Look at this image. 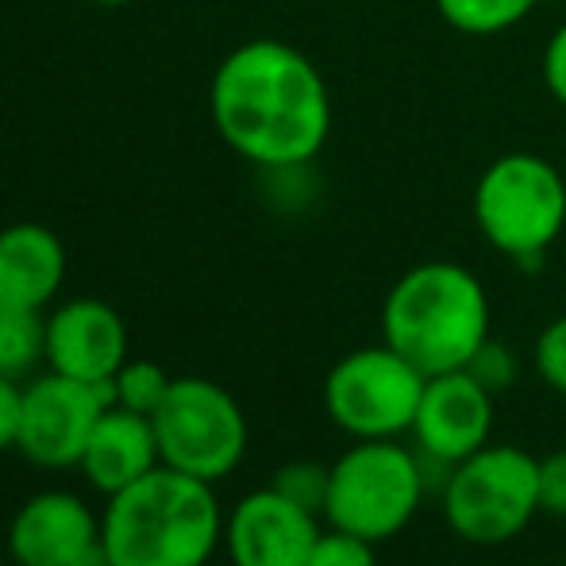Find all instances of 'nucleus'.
I'll list each match as a JSON object with an SVG mask.
<instances>
[{"mask_svg": "<svg viewBox=\"0 0 566 566\" xmlns=\"http://www.w3.org/2000/svg\"><path fill=\"white\" fill-rule=\"evenodd\" d=\"M209 113L220 139L262 170L313 163L332 135V93L305 51L282 39L239 43L217 66Z\"/></svg>", "mask_w": 566, "mask_h": 566, "instance_id": "1", "label": "nucleus"}, {"mask_svg": "<svg viewBox=\"0 0 566 566\" xmlns=\"http://www.w3.org/2000/svg\"><path fill=\"white\" fill-rule=\"evenodd\" d=\"M224 516L212 482L155 467L108 497L101 544L113 566H209L224 547Z\"/></svg>", "mask_w": 566, "mask_h": 566, "instance_id": "2", "label": "nucleus"}, {"mask_svg": "<svg viewBox=\"0 0 566 566\" xmlns=\"http://www.w3.org/2000/svg\"><path fill=\"white\" fill-rule=\"evenodd\" d=\"M381 339L428 378L467 370L490 339L485 285L459 262H420L405 270L381 305Z\"/></svg>", "mask_w": 566, "mask_h": 566, "instance_id": "3", "label": "nucleus"}, {"mask_svg": "<svg viewBox=\"0 0 566 566\" xmlns=\"http://www.w3.org/2000/svg\"><path fill=\"white\" fill-rule=\"evenodd\" d=\"M470 209L493 251L536 266L566 228V178L544 155L513 150L482 170Z\"/></svg>", "mask_w": 566, "mask_h": 566, "instance_id": "4", "label": "nucleus"}, {"mask_svg": "<svg viewBox=\"0 0 566 566\" xmlns=\"http://www.w3.org/2000/svg\"><path fill=\"white\" fill-rule=\"evenodd\" d=\"M428 493L417 448H405L401 440H355L332 462L324 521L370 544H386L409 528Z\"/></svg>", "mask_w": 566, "mask_h": 566, "instance_id": "5", "label": "nucleus"}, {"mask_svg": "<svg viewBox=\"0 0 566 566\" xmlns=\"http://www.w3.org/2000/svg\"><path fill=\"white\" fill-rule=\"evenodd\" d=\"M440 501L454 536L501 547L539 516V459L516 443H485L451 467Z\"/></svg>", "mask_w": 566, "mask_h": 566, "instance_id": "6", "label": "nucleus"}, {"mask_svg": "<svg viewBox=\"0 0 566 566\" xmlns=\"http://www.w3.org/2000/svg\"><path fill=\"white\" fill-rule=\"evenodd\" d=\"M150 420H155L163 467H174L181 474L217 485L247 459V443H251L247 412L212 378H197V374L174 378L170 394Z\"/></svg>", "mask_w": 566, "mask_h": 566, "instance_id": "7", "label": "nucleus"}, {"mask_svg": "<svg viewBox=\"0 0 566 566\" xmlns=\"http://www.w3.org/2000/svg\"><path fill=\"white\" fill-rule=\"evenodd\" d=\"M428 374L386 339L347 350L324 378V412L350 440H401L412 432Z\"/></svg>", "mask_w": 566, "mask_h": 566, "instance_id": "8", "label": "nucleus"}, {"mask_svg": "<svg viewBox=\"0 0 566 566\" xmlns=\"http://www.w3.org/2000/svg\"><path fill=\"white\" fill-rule=\"evenodd\" d=\"M108 405H113V381L101 386L59 370L39 374L23 386L15 451L46 470L77 467Z\"/></svg>", "mask_w": 566, "mask_h": 566, "instance_id": "9", "label": "nucleus"}, {"mask_svg": "<svg viewBox=\"0 0 566 566\" xmlns=\"http://www.w3.org/2000/svg\"><path fill=\"white\" fill-rule=\"evenodd\" d=\"M493 405L497 397L467 370L436 374L428 378L417 420H412V448L448 470L459 467L462 459L490 443Z\"/></svg>", "mask_w": 566, "mask_h": 566, "instance_id": "10", "label": "nucleus"}, {"mask_svg": "<svg viewBox=\"0 0 566 566\" xmlns=\"http://www.w3.org/2000/svg\"><path fill=\"white\" fill-rule=\"evenodd\" d=\"M321 532L316 513L266 485L224 516V552L231 566H308Z\"/></svg>", "mask_w": 566, "mask_h": 566, "instance_id": "11", "label": "nucleus"}, {"mask_svg": "<svg viewBox=\"0 0 566 566\" xmlns=\"http://www.w3.org/2000/svg\"><path fill=\"white\" fill-rule=\"evenodd\" d=\"M101 547V516L70 490L28 497L8 521V559L15 566H74Z\"/></svg>", "mask_w": 566, "mask_h": 566, "instance_id": "12", "label": "nucleus"}, {"mask_svg": "<svg viewBox=\"0 0 566 566\" xmlns=\"http://www.w3.org/2000/svg\"><path fill=\"white\" fill-rule=\"evenodd\" d=\"M127 324L108 301L74 297L46 316V366L82 381H108L127 363Z\"/></svg>", "mask_w": 566, "mask_h": 566, "instance_id": "13", "label": "nucleus"}, {"mask_svg": "<svg viewBox=\"0 0 566 566\" xmlns=\"http://www.w3.org/2000/svg\"><path fill=\"white\" fill-rule=\"evenodd\" d=\"M155 467H163L155 420L143 417V412L119 409V405L105 409V417L97 420L90 443H85L82 462H77L85 482L105 493V497L127 490V485L139 482Z\"/></svg>", "mask_w": 566, "mask_h": 566, "instance_id": "14", "label": "nucleus"}, {"mask_svg": "<svg viewBox=\"0 0 566 566\" xmlns=\"http://www.w3.org/2000/svg\"><path fill=\"white\" fill-rule=\"evenodd\" d=\"M66 282V247L46 224L0 228V305L46 308Z\"/></svg>", "mask_w": 566, "mask_h": 566, "instance_id": "15", "label": "nucleus"}, {"mask_svg": "<svg viewBox=\"0 0 566 566\" xmlns=\"http://www.w3.org/2000/svg\"><path fill=\"white\" fill-rule=\"evenodd\" d=\"M46 363V316L43 308L0 305V374L20 381Z\"/></svg>", "mask_w": 566, "mask_h": 566, "instance_id": "16", "label": "nucleus"}, {"mask_svg": "<svg viewBox=\"0 0 566 566\" xmlns=\"http://www.w3.org/2000/svg\"><path fill=\"white\" fill-rule=\"evenodd\" d=\"M539 0H436L443 23L462 35H501L528 20Z\"/></svg>", "mask_w": 566, "mask_h": 566, "instance_id": "17", "label": "nucleus"}, {"mask_svg": "<svg viewBox=\"0 0 566 566\" xmlns=\"http://www.w3.org/2000/svg\"><path fill=\"white\" fill-rule=\"evenodd\" d=\"M170 374L158 363H150V358H127L113 378V405L143 412V417H155L158 405L170 394Z\"/></svg>", "mask_w": 566, "mask_h": 566, "instance_id": "18", "label": "nucleus"}, {"mask_svg": "<svg viewBox=\"0 0 566 566\" xmlns=\"http://www.w3.org/2000/svg\"><path fill=\"white\" fill-rule=\"evenodd\" d=\"M328 478H332V467H321V462H308V459H293V462H285V467L277 470L270 485H274L282 497L297 501L301 509L324 516V501H328Z\"/></svg>", "mask_w": 566, "mask_h": 566, "instance_id": "19", "label": "nucleus"}, {"mask_svg": "<svg viewBox=\"0 0 566 566\" xmlns=\"http://www.w3.org/2000/svg\"><path fill=\"white\" fill-rule=\"evenodd\" d=\"M467 374L474 381H482V386L490 389L493 397H501V394H509V389L516 386V374H521V358H516V350L505 347V343L485 339L482 347H478V355L467 363Z\"/></svg>", "mask_w": 566, "mask_h": 566, "instance_id": "20", "label": "nucleus"}, {"mask_svg": "<svg viewBox=\"0 0 566 566\" xmlns=\"http://www.w3.org/2000/svg\"><path fill=\"white\" fill-rule=\"evenodd\" d=\"M308 566H378V544L328 524V532H321L316 539Z\"/></svg>", "mask_w": 566, "mask_h": 566, "instance_id": "21", "label": "nucleus"}, {"mask_svg": "<svg viewBox=\"0 0 566 566\" xmlns=\"http://www.w3.org/2000/svg\"><path fill=\"white\" fill-rule=\"evenodd\" d=\"M536 370L559 397H566V316L552 321L536 339Z\"/></svg>", "mask_w": 566, "mask_h": 566, "instance_id": "22", "label": "nucleus"}, {"mask_svg": "<svg viewBox=\"0 0 566 566\" xmlns=\"http://www.w3.org/2000/svg\"><path fill=\"white\" fill-rule=\"evenodd\" d=\"M539 513L566 521V448L539 459Z\"/></svg>", "mask_w": 566, "mask_h": 566, "instance_id": "23", "label": "nucleus"}, {"mask_svg": "<svg viewBox=\"0 0 566 566\" xmlns=\"http://www.w3.org/2000/svg\"><path fill=\"white\" fill-rule=\"evenodd\" d=\"M544 85L555 105L566 108V23L555 28V35L544 46Z\"/></svg>", "mask_w": 566, "mask_h": 566, "instance_id": "24", "label": "nucleus"}, {"mask_svg": "<svg viewBox=\"0 0 566 566\" xmlns=\"http://www.w3.org/2000/svg\"><path fill=\"white\" fill-rule=\"evenodd\" d=\"M20 401L23 386L8 374H0V454L15 448V436H20Z\"/></svg>", "mask_w": 566, "mask_h": 566, "instance_id": "25", "label": "nucleus"}, {"mask_svg": "<svg viewBox=\"0 0 566 566\" xmlns=\"http://www.w3.org/2000/svg\"><path fill=\"white\" fill-rule=\"evenodd\" d=\"M74 566H113V559H108L105 544H101V547H93L90 555H82V559H77Z\"/></svg>", "mask_w": 566, "mask_h": 566, "instance_id": "26", "label": "nucleus"}, {"mask_svg": "<svg viewBox=\"0 0 566 566\" xmlns=\"http://www.w3.org/2000/svg\"><path fill=\"white\" fill-rule=\"evenodd\" d=\"M93 4H101V8H119V4H132V0H93Z\"/></svg>", "mask_w": 566, "mask_h": 566, "instance_id": "27", "label": "nucleus"}, {"mask_svg": "<svg viewBox=\"0 0 566 566\" xmlns=\"http://www.w3.org/2000/svg\"><path fill=\"white\" fill-rule=\"evenodd\" d=\"M0 566H8V563H4V559H0Z\"/></svg>", "mask_w": 566, "mask_h": 566, "instance_id": "28", "label": "nucleus"}, {"mask_svg": "<svg viewBox=\"0 0 566 566\" xmlns=\"http://www.w3.org/2000/svg\"><path fill=\"white\" fill-rule=\"evenodd\" d=\"M563 566H566V563H563Z\"/></svg>", "mask_w": 566, "mask_h": 566, "instance_id": "29", "label": "nucleus"}]
</instances>
